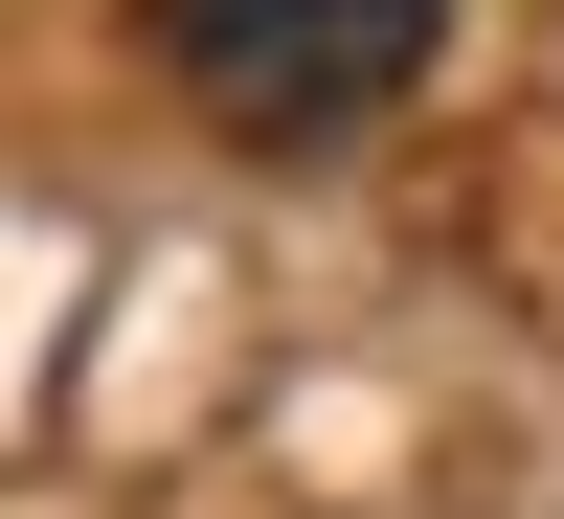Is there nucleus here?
<instances>
[{"mask_svg":"<svg viewBox=\"0 0 564 519\" xmlns=\"http://www.w3.org/2000/svg\"><path fill=\"white\" fill-rule=\"evenodd\" d=\"M452 0H159V68L204 90L226 136H361L406 68H430Z\"/></svg>","mask_w":564,"mask_h":519,"instance_id":"nucleus-1","label":"nucleus"}]
</instances>
